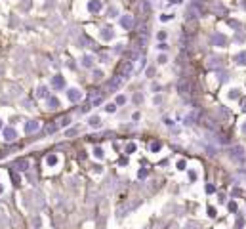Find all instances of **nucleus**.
Listing matches in <instances>:
<instances>
[{"label": "nucleus", "instance_id": "1", "mask_svg": "<svg viewBox=\"0 0 246 229\" xmlns=\"http://www.w3.org/2000/svg\"><path fill=\"white\" fill-rule=\"evenodd\" d=\"M126 80H128L126 76H122L120 73H117L113 78H111V82H109V90H111V92H117L118 88H122V84H124Z\"/></svg>", "mask_w": 246, "mask_h": 229}, {"label": "nucleus", "instance_id": "2", "mask_svg": "<svg viewBox=\"0 0 246 229\" xmlns=\"http://www.w3.org/2000/svg\"><path fill=\"white\" fill-rule=\"evenodd\" d=\"M67 97H69V101L76 103V101L82 100V92L78 90V88H71V90H67Z\"/></svg>", "mask_w": 246, "mask_h": 229}, {"label": "nucleus", "instance_id": "3", "mask_svg": "<svg viewBox=\"0 0 246 229\" xmlns=\"http://www.w3.org/2000/svg\"><path fill=\"white\" fill-rule=\"evenodd\" d=\"M2 136H4V139H6V141H14V139L17 138L15 130H14L12 126H6V128H2Z\"/></svg>", "mask_w": 246, "mask_h": 229}, {"label": "nucleus", "instance_id": "4", "mask_svg": "<svg viewBox=\"0 0 246 229\" xmlns=\"http://www.w3.org/2000/svg\"><path fill=\"white\" fill-rule=\"evenodd\" d=\"M52 86L55 90H61V88H65V78L61 74H55V76H52Z\"/></svg>", "mask_w": 246, "mask_h": 229}, {"label": "nucleus", "instance_id": "5", "mask_svg": "<svg viewBox=\"0 0 246 229\" xmlns=\"http://www.w3.org/2000/svg\"><path fill=\"white\" fill-rule=\"evenodd\" d=\"M120 25L124 27L126 31H130V29L134 27V17L128 15V14H126V15H122V17H120Z\"/></svg>", "mask_w": 246, "mask_h": 229}, {"label": "nucleus", "instance_id": "6", "mask_svg": "<svg viewBox=\"0 0 246 229\" xmlns=\"http://www.w3.org/2000/svg\"><path fill=\"white\" fill-rule=\"evenodd\" d=\"M101 0H90V2H88V10H90L92 14H97L99 10H101Z\"/></svg>", "mask_w": 246, "mask_h": 229}, {"label": "nucleus", "instance_id": "7", "mask_svg": "<svg viewBox=\"0 0 246 229\" xmlns=\"http://www.w3.org/2000/svg\"><path fill=\"white\" fill-rule=\"evenodd\" d=\"M38 128H40V122H38V121H29V122L25 124V132H27V134H32V132H36Z\"/></svg>", "mask_w": 246, "mask_h": 229}, {"label": "nucleus", "instance_id": "8", "mask_svg": "<svg viewBox=\"0 0 246 229\" xmlns=\"http://www.w3.org/2000/svg\"><path fill=\"white\" fill-rule=\"evenodd\" d=\"M212 42H214L216 46H225L227 44V36L225 35H214L212 36Z\"/></svg>", "mask_w": 246, "mask_h": 229}, {"label": "nucleus", "instance_id": "9", "mask_svg": "<svg viewBox=\"0 0 246 229\" xmlns=\"http://www.w3.org/2000/svg\"><path fill=\"white\" fill-rule=\"evenodd\" d=\"M113 36H115V32H113V29H111V27L101 29V38H103V40H111Z\"/></svg>", "mask_w": 246, "mask_h": 229}, {"label": "nucleus", "instance_id": "10", "mask_svg": "<svg viewBox=\"0 0 246 229\" xmlns=\"http://www.w3.org/2000/svg\"><path fill=\"white\" fill-rule=\"evenodd\" d=\"M15 166H17V170H27L29 168V160L27 159H17V162H15Z\"/></svg>", "mask_w": 246, "mask_h": 229}, {"label": "nucleus", "instance_id": "11", "mask_svg": "<svg viewBox=\"0 0 246 229\" xmlns=\"http://www.w3.org/2000/svg\"><path fill=\"white\" fill-rule=\"evenodd\" d=\"M48 107L50 109H59V100L55 95H50L48 97Z\"/></svg>", "mask_w": 246, "mask_h": 229}, {"label": "nucleus", "instance_id": "12", "mask_svg": "<svg viewBox=\"0 0 246 229\" xmlns=\"http://www.w3.org/2000/svg\"><path fill=\"white\" fill-rule=\"evenodd\" d=\"M57 160H59L57 155H53V153H52V155L46 157V164H48V166H55V164H57Z\"/></svg>", "mask_w": 246, "mask_h": 229}, {"label": "nucleus", "instance_id": "13", "mask_svg": "<svg viewBox=\"0 0 246 229\" xmlns=\"http://www.w3.org/2000/svg\"><path fill=\"white\" fill-rule=\"evenodd\" d=\"M36 97H46V100H48V88H46V86H40V88H38V92H36Z\"/></svg>", "mask_w": 246, "mask_h": 229}, {"label": "nucleus", "instance_id": "14", "mask_svg": "<svg viewBox=\"0 0 246 229\" xmlns=\"http://www.w3.org/2000/svg\"><path fill=\"white\" fill-rule=\"evenodd\" d=\"M82 65H84V67H92V65H94V57L92 56H84L82 57Z\"/></svg>", "mask_w": 246, "mask_h": 229}, {"label": "nucleus", "instance_id": "15", "mask_svg": "<svg viewBox=\"0 0 246 229\" xmlns=\"http://www.w3.org/2000/svg\"><path fill=\"white\" fill-rule=\"evenodd\" d=\"M235 61L240 63V65H246V52H240L237 57H235Z\"/></svg>", "mask_w": 246, "mask_h": 229}, {"label": "nucleus", "instance_id": "16", "mask_svg": "<svg viewBox=\"0 0 246 229\" xmlns=\"http://www.w3.org/2000/svg\"><path fill=\"white\" fill-rule=\"evenodd\" d=\"M90 126H92V128H99V126H101L99 117H92V118H90Z\"/></svg>", "mask_w": 246, "mask_h": 229}, {"label": "nucleus", "instance_id": "17", "mask_svg": "<svg viewBox=\"0 0 246 229\" xmlns=\"http://www.w3.org/2000/svg\"><path fill=\"white\" fill-rule=\"evenodd\" d=\"M160 147H162V143H160V141H153V143H151V151H153V153L160 151Z\"/></svg>", "mask_w": 246, "mask_h": 229}, {"label": "nucleus", "instance_id": "18", "mask_svg": "<svg viewBox=\"0 0 246 229\" xmlns=\"http://www.w3.org/2000/svg\"><path fill=\"white\" fill-rule=\"evenodd\" d=\"M105 111H107V113H115V111H117V103H107V105H105Z\"/></svg>", "mask_w": 246, "mask_h": 229}, {"label": "nucleus", "instance_id": "19", "mask_svg": "<svg viewBox=\"0 0 246 229\" xmlns=\"http://www.w3.org/2000/svg\"><path fill=\"white\" fill-rule=\"evenodd\" d=\"M94 155H95L97 159H103L105 153H103V149H101V147H95V149H94Z\"/></svg>", "mask_w": 246, "mask_h": 229}, {"label": "nucleus", "instance_id": "20", "mask_svg": "<svg viewBox=\"0 0 246 229\" xmlns=\"http://www.w3.org/2000/svg\"><path fill=\"white\" fill-rule=\"evenodd\" d=\"M124 103H126V95H122V94L117 95V105H124Z\"/></svg>", "mask_w": 246, "mask_h": 229}, {"label": "nucleus", "instance_id": "21", "mask_svg": "<svg viewBox=\"0 0 246 229\" xmlns=\"http://www.w3.org/2000/svg\"><path fill=\"white\" fill-rule=\"evenodd\" d=\"M242 151H244V149H242L240 145H237V147H235V157L240 159V157H242Z\"/></svg>", "mask_w": 246, "mask_h": 229}, {"label": "nucleus", "instance_id": "22", "mask_svg": "<svg viewBox=\"0 0 246 229\" xmlns=\"http://www.w3.org/2000/svg\"><path fill=\"white\" fill-rule=\"evenodd\" d=\"M136 151V143H128L126 145V153H134Z\"/></svg>", "mask_w": 246, "mask_h": 229}, {"label": "nucleus", "instance_id": "23", "mask_svg": "<svg viewBox=\"0 0 246 229\" xmlns=\"http://www.w3.org/2000/svg\"><path fill=\"white\" fill-rule=\"evenodd\" d=\"M229 97H231V100H235V97H239V90H231V92H229Z\"/></svg>", "mask_w": 246, "mask_h": 229}, {"label": "nucleus", "instance_id": "24", "mask_svg": "<svg viewBox=\"0 0 246 229\" xmlns=\"http://www.w3.org/2000/svg\"><path fill=\"white\" fill-rule=\"evenodd\" d=\"M138 176H139V178H147V170H145V168H141V170L138 172Z\"/></svg>", "mask_w": 246, "mask_h": 229}, {"label": "nucleus", "instance_id": "25", "mask_svg": "<svg viewBox=\"0 0 246 229\" xmlns=\"http://www.w3.org/2000/svg\"><path fill=\"white\" fill-rule=\"evenodd\" d=\"M71 121H69V118H61V121H59V126H67V124H69Z\"/></svg>", "mask_w": 246, "mask_h": 229}, {"label": "nucleus", "instance_id": "26", "mask_svg": "<svg viewBox=\"0 0 246 229\" xmlns=\"http://www.w3.org/2000/svg\"><path fill=\"white\" fill-rule=\"evenodd\" d=\"M172 17H174V15H170V14H164V15H162L160 19H162V21H170Z\"/></svg>", "mask_w": 246, "mask_h": 229}, {"label": "nucleus", "instance_id": "27", "mask_svg": "<svg viewBox=\"0 0 246 229\" xmlns=\"http://www.w3.org/2000/svg\"><path fill=\"white\" fill-rule=\"evenodd\" d=\"M177 168H181V170H183V168H185V162H183V160H180V162H177Z\"/></svg>", "mask_w": 246, "mask_h": 229}, {"label": "nucleus", "instance_id": "28", "mask_svg": "<svg viewBox=\"0 0 246 229\" xmlns=\"http://www.w3.org/2000/svg\"><path fill=\"white\" fill-rule=\"evenodd\" d=\"M242 111H244V113H246V103H244V107H242Z\"/></svg>", "mask_w": 246, "mask_h": 229}, {"label": "nucleus", "instance_id": "29", "mask_svg": "<svg viewBox=\"0 0 246 229\" xmlns=\"http://www.w3.org/2000/svg\"><path fill=\"white\" fill-rule=\"evenodd\" d=\"M2 128H4V126H2V121H0V130H2Z\"/></svg>", "mask_w": 246, "mask_h": 229}, {"label": "nucleus", "instance_id": "30", "mask_svg": "<svg viewBox=\"0 0 246 229\" xmlns=\"http://www.w3.org/2000/svg\"><path fill=\"white\" fill-rule=\"evenodd\" d=\"M242 130H244V132H246V124H244V126H242Z\"/></svg>", "mask_w": 246, "mask_h": 229}, {"label": "nucleus", "instance_id": "31", "mask_svg": "<svg viewBox=\"0 0 246 229\" xmlns=\"http://www.w3.org/2000/svg\"><path fill=\"white\" fill-rule=\"evenodd\" d=\"M0 193H2V185H0Z\"/></svg>", "mask_w": 246, "mask_h": 229}, {"label": "nucleus", "instance_id": "32", "mask_svg": "<svg viewBox=\"0 0 246 229\" xmlns=\"http://www.w3.org/2000/svg\"><path fill=\"white\" fill-rule=\"evenodd\" d=\"M244 8H246V2H244Z\"/></svg>", "mask_w": 246, "mask_h": 229}]
</instances>
